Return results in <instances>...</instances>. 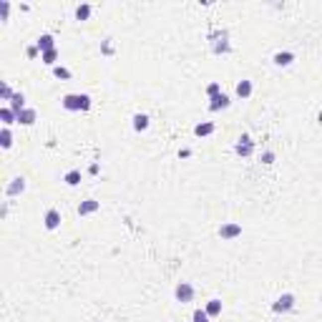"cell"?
Returning a JSON list of instances; mask_svg holds the SVG:
<instances>
[{
    "mask_svg": "<svg viewBox=\"0 0 322 322\" xmlns=\"http://www.w3.org/2000/svg\"><path fill=\"white\" fill-rule=\"evenodd\" d=\"M61 106L66 111H88L91 108V96L88 93H68L61 98Z\"/></svg>",
    "mask_w": 322,
    "mask_h": 322,
    "instance_id": "cell-1",
    "label": "cell"
},
{
    "mask_svg": "<svg viewBox=\"0 0 322 322\" xmlns=\"http://www.w3.org/2000/svg\"><path fill=\"white\" fill-rule=\"evenodd\" d=\"M209 43H212V51L217 56H227L232 53V43H229V33L227 30H217L209 35Z\"/></svg>",
    "mask_w": 322,
    "mask_h": 322,
    "instance_id": "cell-2",
    "label": "cell"
},
{
    "mask_svg": "<svg viewBox=\"0 0 322 322\" xmlns=\"http://www.w3.org/2000/svg\"><path fill=\"white\" fill-rule=\"evenodd\" d=\"M292 310H295V295H292V292L279 295V297L274 300V305H272V312H277V315H287V312H292Z\"/></svg>",
    "mask_w": 322,
    "mask_h": 322,
    "instance_id": "cell-3",
    "label": "cell"
},
{
    "mask_svg": "<svg viewBox=\"0 0 322 322\" xmlns=\"http://www.w3.org/2000/svg\"><path fill=\"white\" fill-rule=\"evenodd\" d=\"M194 287L189 285V282H179V285L174 287V297H176V302H181V305H189V302H194Z\"/></svg>",
    "mask_w": 322,
    "mask_h": 322,
    "instance_id": "cell-4",
    "label": "cell"
},
{
    "mask_svg": "<svg viewBox=\"0 0 322 322\" xmlns=\"http://www.w3.org/2000/svg\"><path fill=\"white\" fill-rule=\"evenodd\" d=\"M234 154H237V156H244V159L252 156V154H254V141H252L247 134H244V136H239L237 144H234Z\"/></svg>",
    "mask_w": 322,
    "mask_h": 322,
    "instance_id": "cell-5",
    "label": "cell"
},
{
    "mask_svg": "<svg viewBox=\"0 0 322 322\" xmlns=\"http://www.w3.org/2000/svg\"><path fill=\"white\" fill-rule=\"evenodd\" d=\"M219 237H222L224 242H232V239L242 237V224H237V222H227V224H222V227H219Z\"/></svg>",
    "mask_w": 322,
    "mask_h": 322,
    "instance_id": "cell-6",
    "label": "cell"
},
{
    "mask_svg": "<svg viewBox=\"0 0 322 322\" xmlns=\"http://www.w3.org/2000/svg\"><path fill=\"white\" fill-rule=\"evenodd\" d=\"M61 222H63V217H61L58 209H48L46 217H43V227H46L48 232H56V229L61 227Z\"/></svg>",
    "mask_w": 322,
    "mask_h": 322,
    "instance_id": "cell-7",
    "label": "cell"
},
{
    "mask_svg": "<svg viewBox=\"0 0 322 322\" xmlns=\"http://www.w3.org/2000/svg\"><path fill=\"white\" fill-rule=\"evenodd\" d=\"M98 209H101V201H96V199H86V201H80V204H78V217L96 214Z\"/></svg>",
    "mask_w": 322,
    "mask_h": 322,
    "instance_id": "cell-8",
    "label": "cell"
},
{
    "mask_svg": "<svg viewBox=\"0 0 322 322\" xmlns=\"http://www.w3.org/2000/svg\"><path fill=\"white\" fill-rule=\"evenodd\" d=\"M272 63L279 66V68H287V66L295 63V53H290V51H277V53L272 56Z\"/></svg>",
    "mask_w": 322,
    "mask_h": 322,
    "instance_id": "cell-9",
    "label": "cell"
},
{
    "mask_svg": "<svg viewBox=\"0 0 322 322\" xmlns=\"http://www.w3.org/2000/svg\"><path fill=\"white\" fill-rule=\"evenodd\" d=\"M35 46H38V51L40 53H48V51H56V38L51 35V33H43L38 40H35Z\"/></svg>",
    "mask_w": 322,
    "mask_h": 322,
    "instance_id": "cell-10",
    "label": "cell"
},
{
    "mask_svg": "<svg viewBox=\"0 0 322 322\" xmlns=\"http://www.w3.org/2000/svg\"><path fill=\"white\" fill-rule=\"evenodd\" d=\"M209 101H212V103H209V111H212V113L224 111V108L232 106V98H229L227 93H219V96H214V98H209Z\"/></svg>",
    "mask_w": 322,
    "mask_h": 322,
    "instance_id": "cell-11",
    "label": "cell"
},
{
    "mask_svg": "<svg viewBox=\"0 0 322 322\" xmlns=\"http://www.w3.org/2000/svg\"><path fill=\"white\" fill-rule=\"evenodd\" d=\"M0 121H3L5 129H10L13 124H18V113L10 106H3V108H0Z\"/></svg>",
    "mask_w": 322,
    "mask_h": 322,
    "instance_id": "cell-12",
    "label": "cell"
},
{
    "mask_svg": "<svg viewBox=\"0 0 322 322\" xmlns=\"http://www.w3.org/2000/svg\"><path fill=\"white\" fill-rule=\"evenodd\" d=\"M25 191V179L23 176H15L8 186H5V196H18V194H23Z\"/></svg>",
    "mask_w": 322,
    "mask_h": 322,
    "instance_id": "cell-13",
    "label": "cell"
},
{
    "mask_svg": "<svg viewBox=\"0 0 322 322\" xmlns=\"http://www.w3.org/2000/svg\"><path fill=\"white\" fill-rule=\"evenodd\" d=\"M252 91H254V86H252V80H239V83H237V88H234V93H237V98H242V101H244V98H249L252 96Z\"/></svg>",
    "mask_w": 322,
    "mask_h": 322,
    "instance_id": "cell-14",
    "label": "cell"
},
{
    "mask_svg": "<svg viewBox=\"0 0 322 322\" xmlns=\"http://www.w3.org/2000/svg\"><path fill=\"white\" fill-rule=\"evenodd\" d=\"M35 118H38L35 108H23V111L18 113V124H23V126H33V124H35Z\"/></svg>",
    "mask_w": 322,
    "mask_h": 322,
    "instance_id": "cell-15",
    "label": "cell"
},
{
    "mask_svg": "<svg viewBox=\"0 0 322 322\" xmlns=\"http://www.w3.org/2000/svg\"><path fill=\"white\" fill-rule=\"evenodd\" d=\"M131 121H134V131H139V134L149 129V116L146 113H136Z\"/></svg>",
    "mask_w": 322,
    "mask_h": 322,
    "instance_id": "cell-16",
    "label": "cell"
},
{
    "mask_svg": "<svg viewBox=\"0 0 322 322\" xmlns=\"http://www.w3.org/2000/svg\"><path fill=\"white\" fill-rule=\"evenodd\" d=\"M204 310H207L209 317H219V315H222V300H209V302L204 305Z\"/></svg>",
    "mask_w": 322,
    "mask_h": 322,
    "instance_id": "cell-17",
    "label": "cell"
},
{
    "mask_svg": "<svg viewBox=\"0 0 322 322\" xmlns=\"http://www.w3.org/2000/svg\"><path fill=\"white\" fill-rule=\"evenodd\" d=\"M212 134H214V124H209V121L194 126V136H212Z\"/></svg>",
    "mask_w": 322,
    "mask_h": 322,
    "instance_id": "cell-18",
    "label": "cell"
},
{
    "mask_svg": "<svg viewBox=\"0 0 322 322\" xmlns=\"http://www.w3.org/2000/svg\"><path fill=\"white\" fill-rule=\"evenodd\" d=\"M63 181H66V186H78V184H80V171H78V169H71V171L63 176Z\"/></svg>",
    "mask_w": 322,
    "mask_h": 322,
    "instance_id": "cell-19",
    "label": "cell"
},
{
    "mask_svg": "<svg viewBox=\"0 0 322 322\" xmlns=\"http://www.w3.org/2000/svg\"><path fill=\"white\" fill-rule=\"evenodd\" d=\"M40 61H43L46 66L56 68V61H58V48L56 51H48V53H40Z\"/></svg>",
    "mask_w": 322,
    "mask_h": 322,
    "instance_id": "cell-20",
    "label": "cell"
},
{
    "mask_svg": "<svg viewBox=\"0 0 322 322\" xmlns=\"http://www.w3.org/2000/svg\"><path fill=\"white\" fill-rule=\"evenodd\" d=\"M91 18V5L83 3V5H78L76 8V20H88Z\"/></svg>",
    "mask_w": 322,
    "mask_h": 322,
    "instance_id": "cell-21",
    "label": "cell"
},
{
    "mask_svg": "<svg viewBox=\"0 0 322 322\" xmlns=\"http://www.w3.org/2000/svg\"><path fill=\"white\" fill-rule=\"evenodd\" d=\"M0 146H3V149H10V146H13V134H10V129H5V126H3V131H0Z\"/></svg>",
    "mask_w": 322,
    "mask_h": 322,
    "instance_id": "cell-22",
    "label": "cell"
},
{
    "mask_svg": "<svg viewBox=\"0 0 322 322\" xmlns=\"http://www.w3.org/2000/svg\"><path fill=\"white\" fill-rule=\"evenodd\" d=\"M10 108H13L15 113H20V111L25 108V96H23V93H15L13 101H10Z\"/></svg>",
    "mask_w": 322,
    "mask_h": 322,
    "instance_id": "cell-23",
    "label": "cell"
},
{
    "mask_svg": "<svg viewBox=\"0 0 322 322\" xmlns=\"http://www.w3.org/2000/svg\"><path fill=\"white\" fill-rule=\"evenodd\" d=\"M209 320H212V317L207 315V310H201V307L194 310V315H191V322H209Z\"/></svg>",
    "mask_w": 322,
    "mask_h": 322,
    "instance_id": "cell-24",
    "label": "cell"
},
{
    "mask_svg": "<svg viewBox=\"0 0 322 322\" xmlns=\"http://www.w3.org/2000/svg\"><path fill=\"white\" fill-rule=\"evenodd\" d=\"M53 76H56V78H63V80H68L73 73H71L68 68H63V66H56V68H53Z\"/></svg>",
    "mask_w": 322,
    "mask_h": 322,
    "instance_id": "cell-25",
    "label": "cell"
},
{
    "mask_svg": "<svg viewBox=\"0 0 322 322\" xmlns=\"http://www.w3.org/2000/svg\"><path fill=\"white\" fill-rule=\"evenodd\" d=\"M219 93H222V86L217 83V80H212V83L207 86V96H209V98H214V96H219Z\"/></svg>",
    "mask_w": 322,
    "mask_h": 322,
    "instance_id": "cell-26",
    "label": "cell"
},
{
    "mask_svg": "<svg viewBox=\"0 0 322 322\" xmlns=\"http://www.w3.org/2000/svg\"><path fill=\"white\" fill-rule=\"evenodd\" d=\"M0 96H3V101H13V88L8 86V83H3V88H0Z\"/></svg>",
    "mask_w": 322,
    "mask_h": 322,
    "instance_id": "cell-27",
    "label": "cell"
},
{
    "mask_svg": "<svg viewBox=\"0 0 322 322\" xmlns=\"http://www.w3.org/2000/svg\"><path fill=\"white\" fill-rule=\"evenodd\" d=\"M8 13H10V3L3 0V3H0V20H8Z\"/></svg>",
    "mask_w": 322,
    "mask_h": 322,
    "instance_id": "cell-28",
    "label": "cell"
},
{
    "mask_svg": "<svg viewBox=\"0 0 322 322\" xmlns=\"http://www.w3.org/2000/svg\"><path fill=\"white\" fill-rule=\"evenodd\" d=\"M262 164H274V151H264L262 154Z\"/></svg>",
    "mask_w": 322,
    "mask_h": 322,
    "instance_id": "cell-29",
    "label": "cell"
},
{
    "mask_svg": "<svg viewBox=\"0 0 322 322\" xmlns=\"http://www.w3.org/2000/svg\"><path fill=\"white\" fill-rule=\"evenodd\" d=\"M25 53H28V58H35V56H38V46H28Z\"/></svg>",
    "mask_w": 322,
    "mask_h": 322,
    "instance_id": "cell-30",
    "label": "cell"
}]
</instances>
